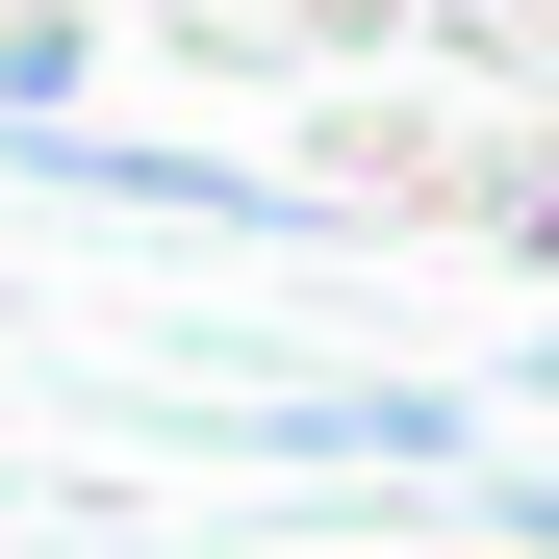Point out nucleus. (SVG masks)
<instances>
[{
    "label": "nucleus",
    "instance_id": "nucleus-1",
    "mask_svg": "<svg viewBox=\"0 0 559 559\" xmlns=\"http://www.w3.org/2000/svg\"><path fill=\"white\" fill-rule=\"evenodd\" d=\"M509 204H534V229H559V153H534V178H509Z\"/></svg>",
    "mask_w": 559,
    "mask_h": 559
},
{
    "label": "nucleus",
    "instance_id": "nucleus-2",
    "mask_svg": "<svg viewBox=\"0 0 559 559\" xmlns=\"http://www.w3.org/2000/svg\"><path fill=\"white\" fill-rule=\"evenodd\" d=\"M0 26H26V0H0Z\"/></svg>",
    "mask_w": 559,
    "mask_h": 559
}]
</instances>
